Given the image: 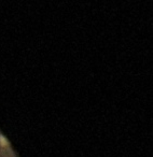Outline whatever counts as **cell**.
I'll use <instances>...</instances> for the list:
<instances>
[{"instance_id":"cell-1","label":"cell","mask_w":153,"mask_h":157,"mask_svg":"<svg viewBox=\"0 0 153 157\" xmlns=\"http://www.w3.org/2000/svg\"><path fill=\"white\" fill-rule=\"evenodd\" d=\"M0 142H1V145H8L9 144V142H8V140L6 139V138H3L2 136H0Z\"/></svg>"}]
</instances>
